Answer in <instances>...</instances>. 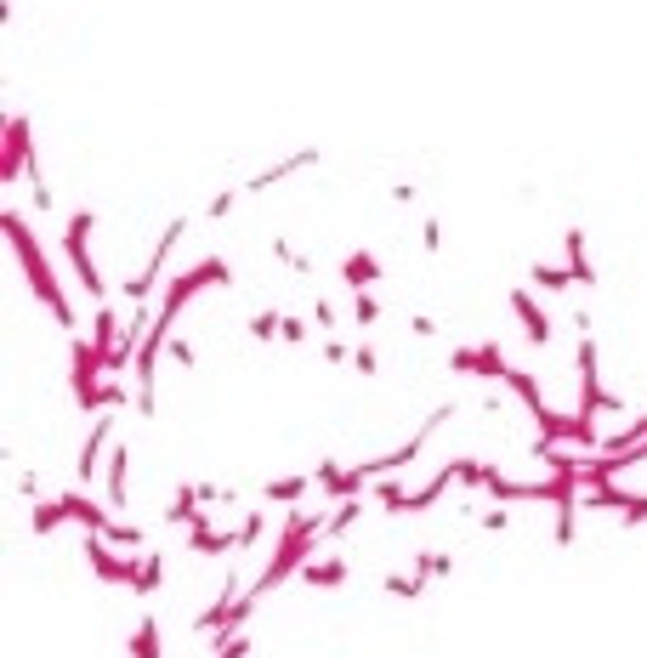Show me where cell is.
<instances>
[{
    "mask_svg": "<svg viewBox=\"0 0 647 658\" xmlns=\"http://www.w3.org/2000/svg\"><path fill=\"white\" fill-rule=\"evenodd\" d=\"M0 227H6V239H12V256H18L23 278H29V290H35V301L57 318V329H80V318H74L69 295H63V284H57L52 261H46V250H40V239L29 233V222H23V210H0Z\"/></svg>",
    "mask_w": 647,
    "mask_h": 658,
    "instance_id": "1",
    "label": "cell"
},
{
    "mask_svg": "<svg viewBox=\"0 0 647 658\" xmlns=\"http://www.w3.org/2000/svg\"><path fill=\"white\" fill-rule=\"evenodd\" d=\"M210 284H233V267H228L222 256H205V261H193L188 273L165 278V290H159V318H154V324H159V329H171V324H176V312L188 307L199 290H210Z\"/></svg>",
    "mask_w": 647,
    "mask_h": 658,
    "instance_id": "2",
    "label": "cell"
},
{
    "mask_svg": "<svg viewBox=\"0 0 647 658\" xmlns=\"http://www.w3.org/2000/svg\"><path fill=\"white\" fill-rule=\"evenodd\" d=\"M91 233H97V210H74L69 227H63V256H69L80 290H86L91 301H108V278H103V267L91 261Z\"/></svg>",
    "mask_w": 647,
    "mask_h": 658,
    "instance_id": "3",
    "label": "cell"
},
{
    "mask_svg": "<svg viewBox=\"0 0 647 658\" xmlns=\"http://www.w3.org/2000/svg\"><path fill=\"white\" fill-rule=\"evenodd\" d=\"M182 239H188V216H171V222H165V233H159V244H154V256H148V267H142V273H131V278L120 284L125 301H148V295L159 290V278H165V267H171V250H176Z\"/></svg>",
    "mask_w": 647,
    "mask_h": 658,
    "instance_id": "4",
    "label": "cell"
},
{
    "mask_svg": "<svg viewBox=\"0 0 647 658\" xmlns=\"http://www.w3.org/2000/svg\"><path fill=\"white\" fill-rule=\"evenodd\" d=\"M35 165V142H29V120L23 114H6V148H0V182L12 188L18 176H29Z\"/></svg>",
    "mask_w": 647,
    "mask_h": 658,
    "instance_id": "5",
    "label": "cell"
},
{
    "mask_svg": "<svg viewBox=\"0 0 647 658\" xmlns=\"http://www.w3.org/2000/svg\"><path fill=\"white\" fill-rule=\"evenodd\" d=\"M86 562H91V573H97V579H103V585H131V579H137V556L131 551H114V545H108L103 534H86Z\"/></svg>",
    "mask_w": 647,
    "mask_h": 658,
    "instance_id": "6",
    "label": "cell"
},
{
    "mask_svg": "<svg viewBox=\"0 0 647 658\" xmlns=\"http://www.w3.org/2000/svg\"><path fill=\"white\" fill-rule=\"evenodd\" d=\"M108 437H114V415H108V409H97V420H91V437L80 443V460H74V483H91V477H97V460H103Z\"/></svg>",
    "mask_w": 647,
    "mask_h": 658,
    "instance_id": "7",
    "label": "cell"
},
{
    "mask_svg": "<svg viewBox=\"0 0 647 658\" xmlns=\"http://www.w3.org/2000/svg\"><path fill=\"white\" fill-rule=\"evenodd\" d=\"M506 301H511V312H517V324H523L528 341H534V347H551V312L534 301V290H511Z\"/></svg>",
    "mask_w": 647,
    "mask_h": 658,
    "instance_id": "8",
    "label": "cell"
},
{
    "mask_svg": "<svg viewBox=\"0 0 647 658\" xmlns=\"http://www.w3.org/2000/svg\"><path fill=\"white\" fill-rule=\"evenodd\" d=\"M188 545L199 556H228V551H239V528H216V522L199 511V517L188 522Z\"/></svg>",
    "mask_w": 647,
    "mask_h": 658,
    "instance_id": "9",
    "label": "cell"
},
{
    "mask_svg": "<svg viewBox=\"0 0 647 658\" xmlns=\"http://www.w3.org/2000/svg\"><path fill=\"white\" fill-rule=\"evenodd\" d=\"M63 505H69V517L80 522L86 534H103L108 522H114V505H97V500H86L80 488H69V494H63Z\"/></svg>",
    "mask_w": 647,
    "mask_h": 658,
    "instance_id": "10",
    "label": "cell"
},
{
    "mask_svg": "<svg viewBox=\"0 0 647 658\" xmlns=\"http://www.w3.org/2000/svg\"><path fill=\"white\" fill-rule=\"evenodd\" d=\"M307 165H318V148H301V154H290V159H284V165H267V171H256V176H250V193H267V188H279L284 176L307 171Z\"/></svg>",
    "mask_w": 647,
    "mask_h": 658,
    "instance_id": "11",
    "label": "cell"
},
{
    "mask_svg": "<svg viewBox=\"0 0 647 658\" xmlns=\"http://www.w3.org/2000/svg\"><path fill=\"white\" fill-rule=\"evenodd\" d=\"M341 278H347V290H375V284H381V256L352 250V256L341 261Z\"/></svg>",
    "mask_w": 647,
    "mask_h": 658,
    "instance_id": "12",
    "label": "cell"
},
{
    "mask_svg": "<svg viewBox=\"0 0 647 658\" xmlns=\"http://www.w3.org/2000/svg\"><path fill=\"white\" fill-rule=\"evenodd\" d=\"M301 585H313V590L347 585V562H341V556H313V562L301 568Z\"/></svg>",
    "mask_w": 647,
    "mask_h": 658,
    "instance_id": "13",
    "label": "cell"
},
{
    "mask_svg": "<svg viewBox=\"0 0 647 658\" xmlns=\"http://www.w3.org/2000/svg\"><path fill=\"white\" fill-rule=\"evenodd\" d=\"M108 505H114V511L131 505V454L125 449L108 454Z\"/></svg>",
    "mask_w": 647,
    "mask_h": 658,
    "instance_id": "14",
    "label": "cell"
},
{
    "mask_svg": "<svg viewBox=\"0 0 647 658\" xmlns=\"http://www.w3.org/2000/svg\"><path fill=\"white\" fill-rule=\"evenodd\" d=\"M506 386L517 392V403H523L528 415H534V426H540V420L551 415V409H545V398H540V381H534L528 369H511V375H506Z\"/></svg>",
    "mask_w": 647,
    "mask_h": 658,
    "instance_id": "15",
    "label": "cell"
},
{
    "mask_svg": "<svg viewBox=\"0 0 647 658\" xmlns=\"http://www.w3.org/2000/svg\"><path fill=\"white\" fill-rule=\"evenodd\" d=\"M472 375H477V381H506V375H511L506 352L494 347V341H483V347H472Z\"/></svg>",
    "mask_w": 647,
    "mask_h": 658,
    "instance_id": "16",
    "label": "cell"
},
{
    "mask_svg": "<svg viewBox=\"0 0 647 658\" xmlns=\"http://www.w3.org/2000/svg\"><path fill=\"white\" fill-rule=\"evenodd\" d=\"M449 488H455V460H449V466H443L438 477H432V483H420L415 494H409V511H432V505H438L443 494H449Z\"/></svg>",
    "mask_w": 647,
    "mask_h": 658,
    "instance_id": "17",
    "label": "cell"
},
{
    "mask_svg": "<svg viewBox=\"0 0 647 658\" xmlns=\"http://www.w3.org/2000/svg\"><path fill=\"white\" fill-rule=\"evenodd\" d=\"M199 505H205L199 500V483H182L176 488V500L165 505V522H171V528H188V522L199 517Z\"/></svg>",
    "mask_w": 647,
    "mask_h": 658,
    "instance_id": "18",
    "label": "cell"
},
{
    "mask_svg": "<svg viewBox=\"0 0 647 658\" xmlns=\"http://www.w3.org/2000/svg\"><path fill=\"white\" fill-rule=\"evenodd\" d=\"M313 483H318V477H279V483H262V500H273V505H301Z\"/></svg>",
    "mask_w": 647,
    "mask_h": 658,
    "instance_id": "19",
    "label": "cell"
},
{
    "mask_svg": "<svg viewBox=\"0 0 647 658\" xmlns=\"http://www.w3.org/2000/svg\"><path fill=\"white\" fill-rule=\"evenodd\" d=\"M562 250H568V267H574L579 284H596V267H591V256H585V233H579V227L562 233Z\"/></svg>",
    "mask_w": 647,
    "mask_h": 658,
    "instance_id": "20",
    "label": "cell"
},
{
    "mask_svg": "<svg viewBox=\"0 0 647 658\" xmlns=\"http://www.w3.org/2000/svg\"><path fill=\"white\" fill-rule=\"evenodd\" d=\"M103 539L114 545V551H131V556H137L142 545H148V534H142L137 522H125V517H114V522H108V528H103Z\"/></svg>",
    "mask_w": 647,
    "mask_h": 658,
    "instance_id": "21",
    "label": "cell"
},
{
    "mask_svg": "<svg viewBox=\"0 0 647 658\" xmlns=\"http://www.w3.org/2000/svg\"><path fill=\"white\" fill-rule=\"evenodd\" d=\"M159 585H165V556L148 551L142 556V568H137V579H131V590H137V596H154Z\"/></svg>",
    "mask_w": 647,
    "mask_h": 658,
    "instance_id": "22",
    "label": "cell"
},
{
    "mask_svg": "<svg viewBox=\"0 0 647 658\" xmlns=\"http://www.w3.org/2000/svg\"><path fill=\"white\" fill-rule=\"evenodd\" d=\"M528 278H534V290H574V284H579L574 267H545V261H534Z\"/></svg>",
    "mask_w": 647,
    "mask_h": 658,
    "instance_id": "23",
    "label": "cell"
},
{
    "mask_svg": "<svg viewBox=\"0 0 647 658\" xmlns=\"http://www.w3.org/2000/svg\"><path fill=\"white\" fill-rule=\"evenodd\" d=\"M63 522H74L69 505H63V494H57V500H35V534H57Z\"/></svg>",
    "mask_w": 647,
    "mask_h": 658,
    "instance_id": "24",
    "label": "cell"
},
{
    "mask_svg": "<svg viewBox=\"0 0 647 658\" xmlns=\"http://www.w3.org/2000/svg\"><path fill=\"white\" fill-rule=\"evenodd\" d=\"M375 500H381L386 511H409V488L398 483V471H386V477H375Z\"/></svg>",
    "mask_w": 647,
    "mask_h": 658,
    "instance_id": "25",
    "label": "cell"
},
{
    "mask_svg": "<svg viewBox=\"0 0 647 658\" xmlns=\"http://www.w3.org/2000/svg\"><path fill=\"white\" fill-rule=\"evenodd\" d=\"M131 658H159V619H148V613L137 619V636H131Z\"/></svg>",
    "mask_w": 647,
    "mask_h": 658,
    "instance_id": "26",
    "label": "cell"
},
{
    "mask_svg": "<svg viewBox=\"0 0 647 658\" xmlns=\"http://www.w3.org/2000/svg\"><path fill=\"white\" fill-rule=\"evenodd\" d=\"M352 324H358V329L381 324V301H375L369 290H352Z\"/></svg>",
    "mask_w": 647,
    "mask_h": 658,
    "instance_id": "27",
    "label": "cell"
},
{
    "mask_svg": "<svg viewBox=\"0 0 647 658\" xmlns=\"http://www.w3.org/2000/svg\"><path fill=\"white\" fill-rule=\"evenodd\" d=\"M551 534H557V545H574L579 539V500L557 505V528H551Z\"/></svg>",
    "mask_w": 647,
    "mask_h": 658,
    "instance_id": "28",
    "label": "cell"
},
{
    "mask_svg": "<svg viewBox=\"0 0 647 658\" xmlns=\"http://www.w3.org/2000/svg\"><path fill=\"white\" fill-rule=\"evenodd\" d=\"M358 517H364V500H341V511H335V517L324 522V534H330V539H341V534H347V528H352Z\"/></svg>",
    "mask_w": 647,
    "mask_h": 658,
    "instance_id": "29",
    "label": "cell"
},
{
    "mask_svg": "<svg viewBox=\"0 0 647 658\" xmlns=\"http://www.w3.org/2000/svg\"><path fill=\"white\" fill-rule=\"evenodd\" d=\"M284 329V312H273V307H262L256 318H250V341H273Z\"/></svg>",
    "mask_w": 647,
    "mask_h": 658,
    "instance_id": "30",
    "label": "cell"
},
{
    "mask_svg": "<svg viewBox=\"0 0 647 658\" xmlns=\"http://www.w3.org/2000/svg\"><path fill=\"white\" fill-rule=\"evenodd\" d=\"M415 568L426 573V579H443V573H455V556H449V551H420Z\"/></svg>",
    "mask_w": 647,
    "mask_h": 658,
    "instance_id": "31",
    "label": "cell"
},
{
    "mask_svg": "<svg viewBox=\"0 0 647 658\" xmlns=\"http://www.w3.org/2000/svg\"><path fill=\"white\" fill-rule=\"evenodd\" d=\"M455 483L460 488H483L489 483V466H483V460H455Z\"/></svg>",
    "mask_w": 647,
    "mask_h": 658,
    "instance_id": "32",
    "label": "cell"
},
{
    "mask_svg": "<svg viewBox=\"0 0 647 658\" xmlns=\"http://www.w3.org/2000/svg\"><path fill=\"white\" fill-rule=\"evenodd\" d=\"M262 534H267V517H262V511H250V517L239 522V551H250V545H262Z\"/></svg>",
    "mask_w": 647,
    "mask_h": 658,
    "instance_id": "33",
    "label": "cell"
},
{
    "mask_svg": "<svg viewBox=\"0 0 647 658\" xmlns=\"http://www.w3.org/2000/svg\"><path fill=\"white\" fill-rule=\"evenodd\" d=\"M165 358H171V364H182V369H193V364H199L193 341H182V335H171V341H165Z\"/></svg>",
    "mask_w": 647,
    "mask_h": 658,
    "instance_id": "34",
    "label": "cell"
},
{
    "mask_svg": "<svg viewBox=\"0 0 647 658\" xmlns=\"http://www.w3.org/2000/svg\"><path fill=\"white\" fill-rule=\"evenodd\" d=\"M386 590H392V596H420V590H426V573H415V579L392 573V579H386Z\"/></svg>",
    "mask_w": 647,
    "mask_h": 658,
    "instance_id": "35",
    "label": "cell"
},
{
    "mask_svg": "<svg viewBox=\"0 0 647 658\" xmlns=\"http://www.w3.org/2000/svg\"><path fill=\"white\" fill-rule=\"evenodd\" d=\"M233 205H239V193H216V199H210V205H205V216H210V222H222V216H233Z\"/></svg>",
    "mask_w": 647,
    "mask_h": 658,
    "instance_id": "36",
    "label": "cell"
},
{
    "mask_svg": "<svg viewBox=\"0 0 647 658\" xmlns=\"http://www.w3.org/2000/svg\"><path fill=\"white\" fill-rule=\"evenodd\" d=\"M318 352H324L330 364H352V347L341 341V335H324V347H318Z\"/></svg>",
    "mask_w": 647,
    "mask_h": 658,
    "instance_id": "37",
    "label": "cell"
},
{
    "mask_svg": "<svg viewBox=\"0 0 647 658\" xmlns=\"http://www.w3.org/2000/svg\"><path fill=\"white\" fill-rule=\"evenodd\" d=\"M352 369H358V375H375V369H381V352L375 347H352Z\"/></svg>",
    "mask_w": 647,
    "mask_h": 658,
    "instance_id": "38",
    "label": "cell"
},
{
    "mask_svg": "<svg viewBox=\"0 0 647 658\" xmlns=\"http://www.w3.org/2000/svg\"><path fill=\"white\" fill-rule=\"evenodd\" d=\"M313 324L324 329V335H335V324H341V312H335L330 301H313Z\"/></svg>",
    "mask_w": 647,
    "mask_h": 658,
    "instance_id": "39",
    "label": "cell"
},
{
    "mask_svg": "<svg viewBox=\"0 0 647 658\" xmlns=\"http://www.w3.org/2000/svg\"><path fill=\"white\" fill-rule=\"evenodd\" d=\"M279 341H284V347H301V341H307V318H284Z\"/></svg>",
    "mask_w": 647,
    "mask_h": 658,
    "instance_id": "40",
    "label": "cell"
},
{
    "mask_svg": "<svg viewBox=\"0 0 647 658\" xmlns=\"http://www.w3.org/2000/svg\"><path fill=\"white\" fill-rule=\"evenodd\" d=\"M483 528H489V534H500V528H511V511H506V505H494L489 517H483Z\"/></svg>",
    "mask_w": 647,
    "mask_h": 658,
    "instance_id": "41",
    "label": "cell"
},
{
    "mask_svg": "<svg viewBox=\"0 0 647 658\" xmlns=\"http://www.w3.org/2000/svg\"><path fill=\"white\" fill-rule=\"evenodd\" d=\"M420 244H426V250H443V227L426 222V227H420Z\"/></svg>",
    "mask_w": 647,
    "mask_h": 658,
    "instance_id": "42",
    "label": "cell"
},
{
    "mask_svg": "<svg viewBox=\"0 0 647 658\" xmlns=\"http://www.w3.org/2000/svg\"><path fill=\"white\" fill-rule=\"evenodd\" d=\"M409 329H415V335H438V324H432L426 312H415V318H409Z\"/></svg>",
    "mask_w": 647,
    "mask_h": 658,
    "instance_id": "43",
    "label": "cell"
}]
</instances>
